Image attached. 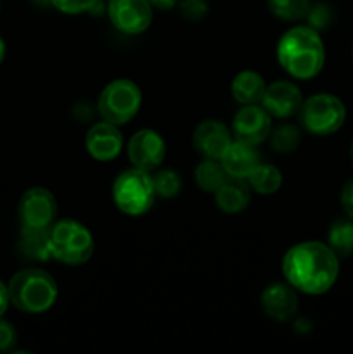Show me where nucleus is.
I'll return each instance as SVG.
<instances>
[{
    "label": "nucleus",
    "mask_w": 353,
    "mask_h": 354,
    "mask_svg": "<svg viewBox=\"0 0 353 354\" xmlns=\"http://www.w3.org/2000/svg\"><path fill=\"white\" fill-rule=\"evenodd\" d=\"M287 283L305 294H324L334 286L339 273V258L327 244L307 241L296 244L282 259Z\"/></svg>",
    "instance_id": "1"
},
{
    "label": "nucleus",
    "mask_w": 353,
    "mask_h": 354,
    "mask_svg": "<svg viewBox=\"0 0 353 354\" xmlns=\"http://www.w3.org/2000/svg\"><path fill=\"white\" fill-rule=\"evenodd\" d=\"M277 59L284 71L293 78H315L324 68V41L315 28L294 26L280 37L277 44Z\"/></svg>",
    "instance_id": "2"
},
{
    "label": "nucleus",
    "mask_w": 353,
    "mask_h": 354,
    "mask_svg": "<svg viewBox=\"0 0 353 354\" xmlns=\"http://www.w3.org/2000/svg\"><path fill=\"white\" fill-rule=\"evenodd\" d=\"M14 308L28 315L45 313L57 299V283L47 272L38 268L19 270L7 283Z\"/></svg>",
    "instance_id": "3"
},
{
    "label": "nucleus",
    "mask_w": 353,
    "mask_h": 354,
    "mask_svg": "<svg viewBox=\"0 0 353 354\" xmlns=\"http://www.w3.org/2000/svg\"><path fill=\"white\" fill-rule=\"evenodd\" d=\"M52 258L64 265H82L93 252L92 234L73 220L57 221L48 232Z\"/></svg>",
    "instance_id": "4"
},
{
    "label": "nucleus",
    "mask_w": 353,
    "mask_h": 354,
    "mask_svg": "<svg viewBox=\"0 0 353 354\" xmlns=\"http://www.w3.org/2000/svg\"><path fill=\"white\" fill-rule=\"evenodd\" d=\"M154 183L149 171L141 168H132L120 173L114 180L113 199L118 209L130 216H141L154 203Z\"/></svg>",
    "instance_id": "5"
},
{
    "label": "nucleus",
    "mask_w": 353,
    "mask_h": 354,
    "mask_svg": "<svg viewBox=\"0 0 353 354\" xmlns=\"http://www.w3.org/2000/svg\"><path fill=\"white\" fill-rule=\"evenodd\" d=\"M300 118L308 133L325 137L336 133L345 124L346 107L336 95L315 93L301 104Z\"/></svg>",
    "instance_id": "6"
},
{
    "label": "nucleus",
    "mask_w": 353,
    "mask_h": 354,
    "mask_svg": "<svg viewBox=\"0 0 353 354\" xmlns=\"http://www.w3.org/2000/svg\"><path fill=\"white\" fill-rule=\"evenodd\" d=\"M141 88L130 80H114L100 92L99 114L104 121L116 127L128 123L141 109Z\"/></svg>",
    "instance_id": "7"
},
{
    "label": "nucleus",
    "mask_w": 353,
    "mask_h": 354,
    "mask_svg": "<svg viewBox=\"0 0 353 354\" xmlns=\"http://www.w3.org/2000/svg\"><path fill=\"white\" fill-rule=\"evenodd\" d=\"M17 214H19L21 227L51 228L57 214V203L51 190L44 187H31L21 196Z\"/></svg>",
    "instance_id": "8"
},
{
    "label": "nucleus",
    "mask_w": 353,
    "mask_h": 354,
    "mask_svg": "<svg viewBox=\"0 0 353 354\" xmlns=\"http://www.w3.org/2000/svg\"><path fill=\"white\" fill-rule=\"evenodd\" d=\"M111 23L127 35H138L149 28L152 21V6L149 0H109Z\"/></svg>",
    "instance_id": "9"
},
{
    "label": "nucleus",
    "mask_w": 353,
    "mask_h": 354,
    "mask_svg": "<svg viewBox=\"0 0 353 354\" xmlns=\"http://www.w3.org/2000/svg\"><path fill=\"white\" fill-rule=\"evenodd\" d=\"M232 130H234L235 140L258 145L269 138L270 131H272V120L265 107L248 104V106L241 107L234 116Z\"/></svg>",
    "instance_id": "10"
},
{
    "label": "nucleus",
    "mask_w": 353,
    "mask_h": 354,
    "mask_svg": "<svg viewBox=\"0 0 353 354\" xmlns=\"http://www.w3.org/2000/svg\"><path fill=\"white\" fill-rule=\"evenodd\" d=\"M165 140L161 135L154 130H138L128 144V158L135 168H141L144 171L158 168L165 159Z\"/></svg>",
    "instance_id": "11"
},
{
    "label": "nucleus",
    "mask_w": 353,
    "mask_h": 354,
    "mask_svg": "<svg viewBox=\"0 0 353 354\" xmlns=\"http://www.w3.org/2000/svg\"><path fill=\"white\" fill-rule=\"evenodd\" d=\"M262 104L270 116L289 118L300 113L303 95L294 83L275 82L265 88Z\"/></svg>",
    "instance_id": "12"
},
{
    "label": "nucleus",
    "mask_w": 353,
    "mask_h": 354,
    "mask_svg": "<svg viewBox=\"0 0 353 354\" xmlns=\"http://www.w3.org/2000/svg\"><path fill=\"white\" fill-rule=\"evenodd\" d=\"M89 154L97 161H113L123 147V137L116 124L100 121L89 130L85 138Z\"/></svg>",
    "instance_id": "13"
},
{
    "label": "nucleus",
    "mask_w": 353,
    "mask_h": 354,
    "mask_svg": "<svg viewBox=\"0 0 353 354\" xmlns=\"http://www.w3.org/2000/svg\"><path fill=\"white\" fill-rule=\"evenodd\" d=\"M230 142V131L218 120L203 121L194 130V145L206 158L221 159Z\"/></svg>",
    "instance_id": "14"
},
{
    "label": "nucleus",
    "mask_w": 353,
    "mask_h": 354,
    "mask_svg": "<svg viewBox=\"0 0 353 354\" xmlns=\"http://www.w3.org/2000/svg\"><path fill=\"white\" fill-rule=\"evenodd\" d=\"M262 306L273 320H289L298 311V296L294 287L279 282L270 283L262 294Z\"/></svg>",
    "instance_id": "15"
},
{
    "label": "nucleus",
    "mask_w": 353,
    "mask_h": 354,
    "mask_svg": "<svg viewBox=\"0 0 353 354\" xmlns=\"http://www.w3.org/2000/svg\"><path fill=\"white\" fill-rule=\"evenodd\" d=\"M220 161L228 176H232V178H248L249 173L260 165V154L256 152L255 145L235 140L230 142Z\"/></svg>",
    "instance_id": "16"
},
{
    "label": "nucleus",
    "mask_w": 353,
    "mask_h": 354,
    "mask_svg": "<svg viewBox=\"0 0 353 354\" xmlns=\"http://www.w3.org/2000/svg\"><path fill=\"white\" fill-rule=\"evenodd\" d=\"M251 199L249 185L244 183V178H232L228 176L217 190H215V203L224 213L234 214L241 213Z\"/></svg>",
    "instance_id": "17"
},
{
    "label": "nucleus",
    "mask_w": 353,
    "mask_h": 354,
    "mask_svg": "<svg viewBox=\"0 0 353 354\" xmlns=\"http://www.w3.org/2000/svg\"><path fill=\"white\" fill-rule=\"evenodd\" d=\"M51 228H24L21 230L19 252L26 259L33 261H47L52 258L51 239H48Z\"/></svg>",
    "instance_id": "18"
},
{
    "label": "nucleus",
    "mask_w": 353,
    "mask_h": 354,
    "mask_svg": "<svg viewBox=\"0 0 353 354\" xmlns=\"http://www.w3.org/2000/svg\"><path fill=\"white\" fill-rule=\"evenodd\" d=\"M265 88V80L255 71H241L232 82V95L242 106L262 102Z\"/></svg>",
    "instance_id": "19"
},
{
    "label": "nucleus",
    "mask_w": 353,
    "mask_h": 354,
    "mask_svg": "<svg viewBox=\"0 0 353 354\" xmlns=\"http://www.w3.org/2000/svg\"><path fill=\"white\" fill-rule=\"evenodd\" d=\"M327 245L338 258H350L353 254V220L339 218L331 225L327 234Z\"/></svg>",
    "instance_id": "20"
},
{
    "label": "nucleus",
    "mask_w": 353,
    "mask_h": 354,
    "mask_svg": "<svg viewBox=\"0 0 353 354\" xmlns=\"http://www.w3.org/2000/svg\"><path fill=\"white\" fill-rule=\"evenodd\" d=\"M248 183L253 190L269 196V194L277 192L280 189V185H282V175H280V171L275 166L260 162L248 175Z\"/></svg>",
    "instance_id": "21"
},
{
    "label": "nucleus",
    "mask_w": 353,
    "mask_h": 354,
    "mask_svg": "<svg viewBox=\"0 0 353 354\" xmlns=\"http://www.w3.org/2000/svg\"><path fill=\"white\" fill-rule=\"evenodd\" d=\"M196 182L206 192H215L225 180L228 178L227 171H225L221 161L218 162V159L208 158L206 161L199 162L196 168Z\"/></svg>",
    "instance_id": "22"
},
{
    "label": "nucleus",
    "mask_w": 353,
    "mask_h": 354,
    "mask_svg": "<svg viewBox=\"0 0 353 354\" xmlns=\"http://www.w3.org/2000/svg\"><path fill=\"white\" fill-rule=\"evenodd\" d=\"M273 16L284 21H298L307 17L311 3L310 0H266Z\"/></svg>",
    "instance_id": "23"
},
{
    "label": "nucleus",
    "mask_w": 353,
    "mask_h": 354,
    "mask_svg": "<svg viewBox=\"0 0 353 354\" xmlns=\"http://www.w3.org/2000/svg\"><path fill=\"white\" fill-rule=\"evenodd\" d=\"M270 145L275 152L287 154V152L296 151L301 142V133L294 124H280L269 135Z\"/></svg>",
    "instance_id": "24"
},
{
    "label": "nucleus",
    "mask_w": 353,
    "mask_h": 354,
    "mask_svg": "<svg viewBox=\"0 0 353 354\" xmlns=\"http://www.w3.org/2000/svg\"><path fill=\"white\" fill-rule=\"evenodd\" d=\"M152 183H154L156 194L161 197H175L182 189V180L179 173L173 169H163L156 173V176H152Z\"/></svg>",
    "instance_id": "25"
},
{
    "label": "nucleus",
    "mask_w": 353,
    "mask_h": 354,
    "mask_svg": "<svg viewBox=\"0 0 353 354\" xmlns=\"http://www.w3.org/2000/svg\"><path fill=\"white\" fill-rule=\"evenodd\" d=\"M307 17L310 26L315 28V30H324V28H327L331 24L332 19L331 9L327 6H324V3H317V6L310 7Z\"/></svg>",
    "instance_id": "26"
},
{
    "label": "nucleus",
    "mask_w": 353,
    "mask_h": 354,
    "mask_svg": "<svg viewBox=\"0 0 353 354\" xmlns=\"http://www.w3.org/2000/svg\"><path fill=\"white\" fill-rule=\"evenodd\" d=\"M52 6L64 14H82L92 9L97 0H51Z\"/></svg>",
    "instance_id": "27"
},
{
    "label": "nucleus",
    "mask_w": 353,
    "mask_h": 354,
    "mask_svg": "<svg viewBox=\"0 0 353 354\" xmlns=\"http://www.w3.org/2000/svg\"><path fill=\"white\" fill-rule=\"evenodd\" d=\"M180 12L189 21H199L208 14V2L206 0H182Z\"/></svg>",
    "instance_id": "28"
},
{
    "label": "nucleus",
    "mask_w": 353,
    "mask_h": 354,
    "mask_svg": "<svg viewBox=\"0 0 353 354\" xmlns=\"http://www.w3.org/2000/svg\"><path fill=\"white\" fill-rule=\"evenodd\" d=\"M17 341L16 328L12 324L0 318V351H9Z\"/></svg>",
    "instance_id": "29"
},
{
    "label": "nucleus",
    "mask_w": 353,
    "mask_h": 354,
    "mask_svg": "<svg viewBox=\"0 0 353 354\" xmlns=\"http://www.w3.org/2000/svg\"><path fill=\"white\" fill-rule=\"evenodd\" d=\"M341 206L343 211L346 213V216L353 220V178L348 180L345 183L341 190Z\"/></svg>",
    "instance_id": "30"
},
{
    "label": "nucleus",
    "mask_w": 353,
    "mask_h": 354,
    "mask_svg": "<svg viewBox=\"0 0 353 354\" xmlns=\"http://www.w3.org/2000/svg\"><path fill=\"white\" fill-rule=\"evenodd\" d=\"M10 304V299H9V289H7L6 283L0 280V318L3 317V313L7 311V308H9Z\"/></svg>",
    "instance_id": "31"
},
{
    "label": "nucleus",
    "mask_w": 353,
    "mask_h": 354,
    "mask_svg": "<svg viewBox=\"0 0 353 354\" xmlns=\"http://www.w3.org/2000/svg\"><path fill=\"white\" fill-rule=\"evenodd\" d=\"M149 3H151L152 7H156V9H161V10H170L175 7L176 0H149Z\"/></svg>",
    "instance_id": "32"
},
{
    "label": "nucleus",
    "mask_w": 353,
    "mask_h": 354,
    "mask_svg": "<svg viewBox=\"0 0 353 354\" xmlns=\"http://www.w3.org/2000/svg\"><path fill=\"white\" fill-rule=\"evenodd\" d=\"M3 59H6V41L0 37V64L3 62Z\"/></svg>",
    "instance_id": "33"
},
{
    "label": "nucleus",
    "mask_w": 353,
    "mask_h": 354,
    "mask_svg": "<svg viewBox=\"0 0 353 354\" xmlns=\"http://www.w3.org/2000/svg\"><path fill=\"white\" fill-rule=\"evenodd\" d=\"M350 158H352V162H353V142H352V147H350Z\"/></svg>",
    "instance_id": "34"
},
{
    "label": "nucleus",
    "mask_w": 353,
    "mask_h": 354,
    "mask_svg": "<svg viewBox=\"0 0 353 354\" xmlns=\"http://www.w3.org/2000/svg\"><path fill=\"white\" fill-rule=\"evenodd\" d=\"M352 55H353V50H352Z\"/></svg>",
    "instance_id": "35"
}]
</instances>
